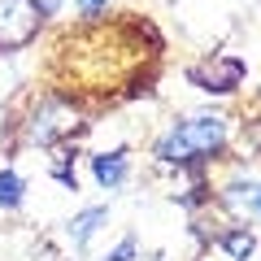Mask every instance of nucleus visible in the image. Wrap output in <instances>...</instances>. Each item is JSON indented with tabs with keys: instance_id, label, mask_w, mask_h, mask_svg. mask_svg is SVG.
<instances>
[{
	"instance_id": "10",
	"label": "nucleus",
	"mask_w": 261,
	"mask_h": 261,
	"mask_svg": "<svg viewBox=\"0 0 261 261\" xmlns=\"http://www.w3.org/2000/svg\"><path fill=\"white\" fill-rule=\"evenodd\" d=\"M130 257H135V240L126 235V240H122V244H118V248H113V252H109L105 261H130Z\"/></svg>"
},
{
	"instance_id": "6",
	"label": "nucleus",
	"mask_w": 261,
	"mask_h": 261,
	"mask_svg": "<svg viewBox=\"0 0 261 261\" xmlns=\"http://www.w3.org/2000/svg\"><path fill=\"white\" fill-rule=\"evenodd\" d=\"M105 218H109V214H105L100 205H96V209H83V214H79L74 222H70V240H74L79 248H87V244H92V235L105 226Z\"/></svg>"
},
{
	"instance_id": "3",
	"label": "nucleus",
	"mask_w": 261,
	"mask_h": 261,
	"mask_svg": "<svg viewBox=\"0 0 261 261\" xmlns=\"http://www.w3.org/2000/svg\"><path fill=\"white\" fill-rule=\"evenodd\" d=\"M35 27V5L31 0H0V44H18Z\"/></svg>"
},
{
	"instance_id": "11",
	"label": "nucleus",
	"mask_w": 261,
	"mask_h": 261,
	"mask_svg": "<svg viewBox=\"0 0 261 261\" xmlns=\"http://www.w3.org/2000/svg\"><path fill=\"white\" fill-rule=\"evenodd\" d=\"M31 5H35L39 18H57V9H61V0H31Z\"/></svg>"
},
{
	"instance_id": "7",
	"label": "nucleus",
	"mask_w": 261,
	"mask_h": 261,
	"mask_svg": "<svg viewBox=\"0 0 261 261\" xmlns=\"http://www.w3.org/2000/svg\"><path fill=\"white\" fill-rule=\"evenodd\" d=\"M226 205H240L244 214H257V183H252V178L226 183Z\"/></svg>"
},
{
	"instance_id": "12",
	"label": "nucleus",
	"mask_w": 261,
	"mask_h": 261,
	"mask_svg": "<svg viewBox=\"0 0 261 261\" xmlns=\"http://www.w3.org/2000/svg\"><path fill=\"white\" fill-rule=\"evenodd\" d=\"M105 5H109V0H79V13H83V18H96Z\"/></svg>"
},
{
	"instance_id": "5",
	"label": "nucleus",
	"mask_w": 261,
	"mask_h": 261,
	"mask_svg": "<svg viewBox=\"0 0 261 261\" xmlns=\"http://www.w3.org/2000/svg\"><path fill=\"white\" fill-rule=\"evenodd\" d=\"M92 174L100 178L105 187H122V183H126V174H130L126 152H105V157H92Z\"/></svg>"
},
{
	"instance_id": "8",
	"label": "nucleus",
	"mask_w": 261,
	"mask_h": 261,
	"mask_svg": "<svg viewBox=\"0 0 261 261\" xmlns=\"http://www.w3.org/2000/svg\"><path fill=\"white\" fill-rule=\"evenodd\" d=\"M22 196H27V183L13 170H0V209H18Z\"/></svg>"
},
{
	"instance_id": "9",
	"label": "nucleus",
	"mask_w": 261,
	"mask_h": 261,
	"mask_svg": "<svg viewBox=\"0 0 261 261\" xmlns=\"http://www.w3.org/2000/svg\"><path fill=\"white\" fill-rule=\"evenodd\" d=\"M222 248L231 252L235 261H248L252 257V235L248 231H231V235H222Z\"/></svg>"
},
{
	"instance_id": "4",
	"label": "nucleus",
	"mask_w": 261,
	"mask_h": 261,
	"mask_svg": "<svg viewBox=\"0 0 261 261\" xmlns=\"http://www.w3.org/2000/svg\"><path fill=\"white\" fill-rule=\"evenodd\" d=\"M240 74H244V70L235 61H226V57L214 61V65H196V70H192V79H196V83H205L209 92H231V87L240 83Z\"/></svg>"
},
{
	"instance_id": "2",
	"label": "nucleus",
	"mask_w": 261,
	"mask_h": 261,
	"mask_svg": "<svg viewBox=\"0 0 261 261\" xmlns=\"http://www.w3.org/2000/svg\"><path fill=\"white\" fill-rule=\"evenodd\" d=\"M70 130H74V109L65 100H44V109L31 122V140L53 144V140H61V135H70Z\"/></svg>"
},
{
	"instance_id": "1",
	"label": "nucleus",
	"mask_w": 261,
	"mask_h": 261,
	"mask_svg": "<svg viewBox=\"0 0 261 261\" xmlns=\"http://www.w3.org/2000/svg\"><path fill=\"white\" fill-rule=\"evenodd\" d=\"M226 144V118L218 113H205V118H187L170 130L166 140L157 144V161H196V157H214L218 148Z\"/></svg>"
}]
</instances>
